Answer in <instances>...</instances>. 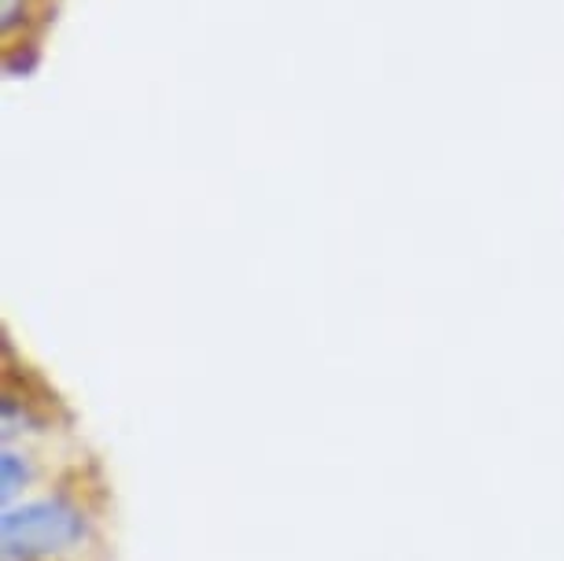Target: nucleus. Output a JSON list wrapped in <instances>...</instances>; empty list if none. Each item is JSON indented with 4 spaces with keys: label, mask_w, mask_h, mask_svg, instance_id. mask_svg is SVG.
I'll return each instance as SVG.
<instances>
[{
    "label": "nucleus",
    "mask_w": 564,
    "mask_h": 561,
    "mask_svg": "<svg viewBox=\"0 0 564 561\" xmlns=\"http://www.w3.org/2000/svg\"><path fill=\"white\" fill-rule=\"evenodd\" d=\"M82 517L74 506L59 499H41L26 506H12L4 514V550L8 558H37L78 543Z\"/></svg>",
    "instance_id": "nucleus-1"
},
{
    "label": "nucleus",
    "mask_w": 564,
    "mask_h": 561,
    "mask_svg": "<svg viewBox=\"0 0 564 561\" xmlns=\"http://www.w3.org/2000/svg\"><path fill=\"white\" fill-rule=\"evenodd\" d=\"M26 481V470H19V454L8 451L4 454V495L12 499V495L19 492V484Z\"/></svg>",
    "instance_id": "nucleus-2"
}]
</instances>
